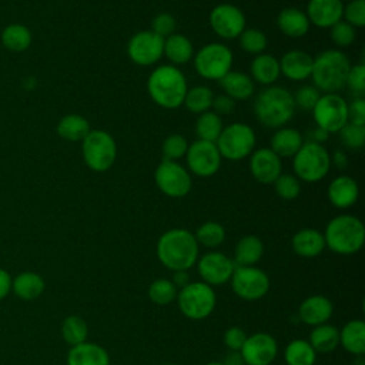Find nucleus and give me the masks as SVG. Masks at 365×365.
<instances>
[{
	"label": "nucleus",
	"instance_id": "9d476101",
	"mask_svg": "<svg viewBox=\"0 0 365 365\" xmlns=\"http://www.w3.org/2000/svg\"><path fill=\"white\" fill-rule=\"evenodd\" d=\"M175 299L182 315L195 321L204 319L211 315L217 304L214 288L202 281L190 282L188 285L181 288L177 292Z\"/></svg>",
	"mask_w": 365,
	"mask_h": 365
},
{
	"label": "nucleus",
	"instance_id": "f03ea898",
	"mask_svg": "<svg viewBox=\"0 0 365 365\" xmlns=\"http://www.w3.org/2000/svg\"><path fill=\"white\" fill-rule=\"evenodd\" d=\"M187 90L185 76L173 64L155 67L147 78V91L151 100L163 108L174 110L182 106Z\"/></svg>",
	"mask_w": 365,
	"mask_h": 365
},
{
	"label": "nucleus",
	"instance_id": "5fc2aeb1",
	"mask_svg": "<svg viewBox=\"0 0 365 365\" xmlns=\"http://www.w3.org/2000/svg\"><path fill=\"white\" fill-rule=\"evenodd\" d=\"M348 123L356 125H365V100L364 97H354L348 103Z\"/></svg>",
	"mask_w": 365,
	"mask_h": 365
},
{
	"label": "nucleus",
	"instance_id": "a878e982",
	"mask_svg": "<svg viewBox=\"0 0 365 365\" xmlns=\"http://www.w3.org/2000/svg\"><path fill=\"white\" fill-rule=\"evenodd\" d=\"M294 252L304 258H314L325 248L324 234L315 228H302L294 234L291 240Z\"/></svg>",
	"mask_w": 365,
	"mask_h": 365
},
{
	"label": "nucleus",
	"instance_id": "423d86ee",
	"mask_svg": "<svg viewBox=\"0 0 365 365\" xmlns=\"http://www.w3.org/2000/svg\"><path fill=\"white\" fill-rule=\"evenodd\" d=\"M331 168V154L324 144L305 141L292 157L294 175L299 181L317 182L327 177Z\"/></svg>",
	"mask_w": 365,
	"mask_h": 365
},
{
	"label": "nucleus",
	"instance_id": "de8ad7c7",
	"mask_svg": "<svg viewBox=\"0 0 365 365\" xmlns=\"http://www.w3.org/2000/svg\"><path fill=\"white\" fill-rule=\"evenodd\" d=\"M355 29L345 20H339L329 27V37L338 47H348L355 40Z\"/></svg>",
	"mask_w": 365,
	"mask_h": 365
},
{
	"label": "nucleus",
	"instance_id": "393cba45",
	"mask_svg": "<svg viewBox=\"0 0 365 365\" xmlns=\"http://www.w3.org/2000/svg\"><path fill=\"white\" fill-rule=\"evenodd\" d=\"M277 27L282 34L292 38H299L309 31L311 23L305 11L297 7H285L277 16Z\"/></svg>",
	"mask_w": 365,
	"mask_h": 365
},
{
	"label": "nucleus",
	"instance_id": "9b49d317",
	"mask_svg": "<svg viewBox=\"0 0 365 365\" xmlns=\"http://www.w3.org/2000/svg\"><path fill=\"white\" fill-rule=\"evenodd\" d=\"M315 125L327 133H338L348 123V103L338 93L321 94L312 108Z\"/></svg>",
	"mask_w": 365,
	"mask_h": 365
},
{
	"label": "nucleus",
	"instance_id": "4d7b16f0",
	"mask_svg": "<svg viewBox=\"0 0 365 365\" xmlns=\"http://www.w3.org/2000/svg\"><path fill=\"white\" fill-rule=\"evenodd\" d=\"M329 137V133H327L325 130L319 128V127H314L307 133V140L305 141H312V143H318V144H324Z\"/></svg>",
	"mask_w": 365,
	"mask_h": 365
},
{
	"label": "nucleus",
	"instance_id": "a18cd8bd",
	"mask_svg": "<svg viewBox=\"0 0 365 365\" xmlns=\"http://www.w3.org/2000/svg\"><path fill=\"white\" fill-rule=\"evenodd\" d=\"M272 184L278 197L285 201L295 200L301 192V181L294 174H279Z\"/></svg>",
	"mask_w": 365,
	"mask_h": 365
},
{
	"label": "nucleus",
	"instance_id": "cd10ccee",
	"mask_svg": "<svg viewBox=\"0 0 365 365\" xmlns=\"http://www.w3.org/2000/svg\"><path fill=\"white\" fill-rule=\"evenodd\" d=\"M224 94L230 96L235 101H245L254 94V81L250 74L244 71H228L218 80Z\"/></svg>",
	"mask_w": 365,
	"mask_h": 365
},
{
	"label": "nucleus",
	"instance_id": "49530a36",
	"mask_svg": "<svg viewBox=\"0 0 365 365\" xmlns=\"http://www.w3.org/2000/svg\"><path fill=\"white\" fill-rule=\"evenodd\" d=\"M339 140L348 150H361L365 144V125L346 123L339 131Z\"/></svg>",
	"mask_w": 365,
	"mask_h": 365
},
{
	"label": "nucleus",
	"instance_id": "79ce46f5",
	"mask_svg": "<svg viewBox=\"0 0 365 365\" xmlns=\"http://www.w3.org/2000/svg\"><path fill=\"white\" fill-rule=\"evenodd\" d=\"M238 43L240 47L252 56H258L261 53L265 51L267 46H268V38L265 36V33H262L261 30L255 29V27H250V29H244V31L238 36Z\"/></svg>",
	"mask_w": 365,
	"mask_h": 365
},
{
	"label": "nucleus",
	"instance_id": "c03bdc74",
	"mask_svg": "<svg viewBox=\"0 0 365 365\" xmlns=\"http://www.w3.org/2000/svg\"><path fill=\"white\" fill-rule=\"evenodd\" d=\"M187 150H188V141L181 134H170L163 141V145H161L164 160H170V161H177L185 157Z\"/></svg>",
	"mask_w": 365,
	"mask_h": 365
},
{
	"label": "nucleus",
	"instance_id": "4c0bfd02",
	"mask_svg": "<svg viewBox=\"0 0 365 365\" xmlns=\"http://www.w3.org/2000/svg\"><path fill=\"white\" fill-rule=\"evenodd\" d=\"M222 120L214 111H205L198 115L195 121V134L197 140H204L210 143H215L222 131Z\"/></svg>",
	"mask_w": 365,
	"mask_h": 365
},
{
	"label": "nucleus",
	"instance_id": "a211bd4d",
	"mask_svg": "<svg viewBox=\"0 0 365 365\" xmlns=\"http://www.w3.org/2000/svg\"><path fill=\"white\" fill-rule=\"evenodd\" d=\"M234 261L218 251L207 252L197 261V269L200 277L202 278V282L211 287L228 282L234 272Z\"/></svg>",
	"mask_w": 365,
	"mask_h": 365
},
{
	"label": "nucleus",
	"instance_id": "4468645a",
	"mask_svg": "<svg viewBox=\"0 0 365 365\" xmlns=\"http://www.w3.org/2000/svg\"><path fill=\"white\" fill-rule=\"evenodd\" d=\"M127 54L137 66H154L164 56V38L151 30H141L128 40Z\"/></svg>",
	"mask_w": 365,
	"mask_h": 365
},
{
	"label": "nucleus",
	"instance_id": "7c9ffc66",
	"mask_svg": "<svg viewBox=\"0 0 365 365\" xmlns=\"http://www.w3.org/2000/svg\"><path fill=\"white\" fill-rule=\"evenodd\" d=\"M264 254V244L257 235H245L242 237L234 248V264L241 267L255 265Z\"/></svg>",
	"mask_w": 365,
	"mask_h": 365
},
{
	"label": "nucleus",
	"instance_id": "b1692460",
	"mask_svg": "<svg viewBox=\"0 0 365 365\" xmlns=\"http://www.w3.org/2000/svg\"><path fill=\"white\" fill-rule=\"evenodd\" d=\"M67 365H110V355L101 345L86 341L70 348Z\"/></svg>",
	"mask_w": 365,
	"mask_h": 365
},
{
	"label": "nucleus",
	"instance_id": "ddd939ff",
	"mask_svg": "<svg viewBox=\"0 0 365 365\" xmlns=\"http://www.w3.org/2000/svg\"><path fill=\"white\" fill-rule=\"evenodd\" d=\"M231 288L237 297L245 301H257L267 295L269 289V278L261 268L255 265H235L230 278Z\"/></svg>",
	"mask_w": 365,
	"mask_h": 365
},
{
	"label": "nucleus",
	"instance_id": "c9c22d12",
	"mask_svg": "<svg viewBox=\"0 0 365 365\" xmlns=\"http://www.w3.org/2000/svg\"><path fill=\"white\" fill-rule=\"evenodd\" d=\"M214 100V93L207 86H194L187 90L184 97L185 108L192 114H202L211 110Z\"/></svg>",
	"mask_w": 365,
	"mask_h": 365
},
{
	"label": "nucleus",
	"instance_id": "6e6d98bb",
	"mask_svg": "<svg viewBox=\"0 0 365 365\" xmlns=\"http://www.w3.org/2000/svg\"><path fill=\"white\" fill-rule=\"evenodd\" d=\"M212 111L215 114H218L220 117L221 115H225V114H231L234 110H235V100H232L230 96L227 94H218L217 97L214 96V100H212V106H211Z\"/></svg>",
	"mask_w": 365,
	"mask_h": 365
},
{
	"label": "nucleus",
	"instance_id": "e2e57ef3",
	"mask_svg": "<svg viewBox=\"0 0 365 365\" xmlns=\"http://www.w3.org/2000/svg\"><path fill=\"white\" fill-rule=\"evenodd\" d=\"M163 365H177V364H163Z\"/></svg>",
	"mask_w": 365,
	"mask_h": 365
},
{
	"label": "nucleus",
	"instance_id": "473e14b6",
	"mask_svg": "<svg viewBox=\"0 0 365 365\" xmlns=\"http://www.w3.org/2000/svg\"><path fill=\"white\" fill-rule=\"evenodd\" d=\"M44 279L41 275L33 271L20 272L11 279V291L24 301H33L38 298L44 291Z\"/></svg>",
	"mask_w": 365,
	"mask_h": 365
},
{
	"label": "nucleus",
	"instance_id": "864d4df0",
	"mask_svg": "<svg viewBox=\"0 0 365 365\" xmlns=\"http://www.w3.org/2000/svg\"><path fill=\"white\" fill-rule=\"evenodd\" d=\"M245 339H247V335L244 329L240 327H231L224 332V344L232 352H238L242 348Z\"/></svg>",
	"mask_w": 365,
	"mask_h": 365
},
{
	"label": "nucleus",
	"instance_id": "6e6552de",
	"mask_svg": "<svg viewBox=\"0 0 365 365\" xmlns=\"http://www.w3.org/2000/svg\"><path fill=\"white\" fill-rule=\"evenodd\" d=\"M257 135L251 125L245 123H232L222 128L215 145L221 158L238 161L250 157L254 151Z\"/></svg>",
	"mask_w": 365,
	"mask_h": 365
},
{
	"label": "nucleus",
	"instance_id": "f8f14e48",
	"mask_svg": "<svg viewBox=\"0 0 365 365\" xmlns=\"http://www.w3.org/2000/svg\"><path fill=\"white\" fill-rule=\"evenodd\" d=\"M154 181L157 188L167 197L182 198L192 187V178L187 168H184L178 161L163 160L155 171Z\"/></svg>",
	"mask_w": 365,
	"mask_h": 365
},
{
	"label": "nucleus",
	"instance_id": "6ab92c4d",
	"mask_svg": "<svg viewBox=\"0 0 365 365\" xmlns=\"http://www.w3.org/2000/svg\"><path fill=\"white\" fill-rule=\"evenodd\" d=\"M250 173L262 184H272L282 174L281 158L269 148L262 147L250 154Z\"/></svg>",
	"mask_w": 365,
	"mask_h": 365
},
{
	"label": "nucleus",
	"instance_id": "c756f323",
	"mask_svg": "<svg viewBox=\"0 0 365 365\" xmlns=\"http://www.w3.org/2000/svg\"><path fill=\"white\" fill-rule=\"evenodd\" d=\"M164 56L173 66L178 67L194 57V46L187 36L174 33L164 38Z\"/></svg>",
	"mask_w": 365,
	"mask_h": 365
},
{
	"label": "nucleus",
	"instance_id": "a19ab883",
	"mask_svg": "<svg viewBox=\"0 0 365 365\" xmlns=\"http://www.w3.org/2000/svg\"><path fill=\"white\" fill-rule=\"evenodd\" d=\"M194 237L198 245H202L207 248H217L225 240V230L220 222L207 221L197 228Z\"/></svg>",
	"mask_w": 365,
	"mask_h": 365
},
{
	"label": "nucleus",
	"instance_id": "58836bf2",
	"mask_svg": "<svg viewBox=\"0 0 365 365\" xmlns=\"http://www.w3.org/2000/svg\"><path fill=\"white\" fill-rule=\"evenodd\" d=\"M1 43L10 51H24L31 44V33L26 26L14 23L1 31Z\"/></svg>",
	"mask_w": 365,
	"mask_h": 365
},
{
	"label": "nucleus",
	"instance_id": "39448f33",
	"mask_svg": "<svg viewBox=\"0 0 365 365\" xmlns=\"http://www.w3.org/2000/svg\"><path fill=\"white\" fill-rule=\"evenodd\" d=\"M322 234L325 247L339 255L355 254L365 242V227L358 217L351 214L334 217Z\"/></svg>",
	"mask_w": 365,
	"mask_h": 365
},
{
	"label": "nucleus",
	"instance_id": "bf43d9fd",
	"mask_svg": "<svg viewBox=\"0 0 365 365\" xmlns=\"http://www.w3.org/2000/svg\"><path fill=\"white\" fill-rule=\"evenodd\" d=\"M171 282L175 285V288L181 289L185 285H188L191 281H190V275H188L187 271H174Z\"/></svg>",
	"mask_w": 365,
	"mask_h": 365
},
{
	"label": "nucleus",
	"instance_id": "8fccbe9b",
	"mask_svg": "<svg viewBox=\"0 0 365 365\" xmlns=\"http://www.w3.org/2000/svg\"><path fill=\"white\" fill-rule=\"evenodd\" d=\"M345 87L354 97H364L365 94V66L358 63L351 66L349 73L346 76Z\"/></svg>",
	"mask_w": 365,
	"mask_h": 365
},
{
	"label": "nucleus",
	"instance_id": "0eeeda50",
	"mask_svg": "<svg viewBox=\"0 0 365 365\" xmlns=\"http://www.w3.org/2000/svg\"><path fill=\"white\" fill-rule=\"evenodd\" d=\"M81 153L86 165L96 171L110 170L117 158V144L114 137L106 130H90L81 141Z\"/></svg>",
	"mask_w": 365,
	"mask_h": 365
},
{
	"label": "nucleus",
	"instance_id": "72a5a7b5",
	"mask_svg": "<svg viewBox=\"0 0 365 365\" xmlns=\"http://www.w3.org/2000/svg\"><path fill=\"white\" fill-rule=\"evenodd\" d=\"M308 342L317 354H328L339 345V329L328 322L317 325L311 331Z\"/></svg>",
	"mask_w": 365,
	"mask_h": 365
},
{
	"label": "nucleus",
	"instance_id": "f3484780",
	"mask_svg": "<svg viewBox=\"0 0 365 365\" xmlns=\"http://www.w3.org/2000/svg\"><path fill=\"white\" fill-rule=\"evenodd\" d=\"M278 354V345L272 335L255 332L247 336L240 355L245 365H271Z\"/></svg>",
	"mask_w": 365,
	"mask_h": 365
},
{
	"label": "nucleus",
	"instance_id": "7ed1b4c3",
	"mask_svg": "<svg viewBox=\"0 0 365 365\" xmlns=\"http://www.w3.org/2000/svg\"><path fill=\"white\" fill-rule=\"evenodd\" d=\"M292 93L279 86H268L254 100L255 118L267 128L285 127L295 114Z\"/></svg>",
	"mask_w": 365,
	"mask_h": 365
},
{
	"label": "nucleus",
	"instance_id": "09e8293b",
	"mask_svg": "<svg viewBox=\"0 0 365 365\" xmlns=\"http://www.w3.org/2000/svg\"><path fill=\"white\" fill-rule=\"evenodd\" d=\"M319 96H321V93L312 84H302L292 94L295 107L301 108L302 111H312Z\"/></svg>",
	"mask_w": 365,
	"mask_h": 365
},
{
	"label": "nucleus",
	"instance_id": "680f3d73",
	"mask_svg": "<svg viewBox=\"0 0 365 365\" xmlns=\"http://www.w3.org/2000/svg\"><path fill=\"white\" fill-rule=\"evenodd\" d=\"M205 365H225V364H222V362H208Z\"/></svg>",
	"mask_w": 365,
	"mask_h": 365
},
{
	"label": "nucleus",
	"instance_id": "aec40b11",
	"mask_svg": "<svg viewBox=\"0 0 365 365\" xmlns=\"http://www.w3.org/2000/svg\"><path fill=\"white\" fill-rule=\"evenodd\" d=\"M342 0H309L307 4V17L311 24L319 29H329L342 20Z\"/></svg>",
	"mask_w": 365,
	"mask_h": 365
},
{
	"label": "nucleus",
	"instance_id": "603ef678",
	"mask_svg": "<svg viewBox=\"0 0 365 365\" xmlns=\"http://www.w3.org/2000/svg\"><path fill=\"white\" fill-rule=\"evenodd\" d=\"M175 29H177V21H175L174 16L170 13H165V11L155 14L151 21V31H154L155 34H158L163 38L174 34Z\"/></svg>",
	"mask_w": 365,
	"mask_h": 365
},
{
	"label": "nucleus",
	"instance_id": "bb28decb",
	"mask_svg": "<svg viewBox=\"0 0 365 365\" xmlns=\"http://www.w3.org/2000/svg\"><path fill=\"white\" fill-rule=\"evenodd\" d=\"M304 143L302 134L292 127H281L271 135L269 148L279 158H292Z\"/></svg>",
	"mask_w": 365,
	"mask_h": 365
},
{
	"label": "nucleus",
	"instance_id": "f704fd0d",
	"mask_svg": "<svg viewBox=\"0 0 365 365\" xmlns=\"http://www.w3.org/2000/svg\"><path fill=\"white\" fill-rule=\"evenodd\" d=\"M90 130V123L80 114H67L57 124V134L67 141H83Z\"/></svg>",
	"mask_w": 365,
	"mask_h": 365
},
{
	"label": "nucleus",
	"instance_id": "ea45409f",
	"mask_svg": "<svg viewBox=\"0 0 365 365\" xmlns=\"http://www.w3.org/2000/svg\"><path fill=\"white\" fill-rule=\"evenodd\" d=\"M61 335L70 346H74L87 341L88 327L81 317L68 315L61 324Z\"/></svg>",
	"mask_w": 365,
	"mask_h": 365
},
{
	"label": "nucleus",
	"instance_id": "dca6fc26",
	"mask_svg": "<svg viewBox=\"0 0 365 365\" xmlns=\"http://www.w3.org/2000/svg\"><path fill=\"white\" fill-rule=\"evenodd\" d=\"M208 20L212 31L224 40L238 38V36L247 27L244 13L231 3L217 4L210 11Z\"/></svg>",
	"mask_w": 365,
	"mask_h": 365
},
{
	"label": "nucleus",
	"instance_id": "f257e3e1",
	"mask_svg": "<svg viewBox=\"0 0 365 365\" xmlns=\"http://www.w3.org/2000/svg\"><path fill=\"white\" fill-rule=\"evenodd\" d=\"M198 242L194 234L185 228H171L157 241L160 262L174 271H188L198 259Z\"/></svg>",
	"mask_w": 365,
	"mask_h": 365
},
{
	"label": "nucleus",
	"instance_id": "052dcab7",
	"mask_svg": "<svg viewBox=\"0 0 365 365\" xmlns=\"http://www.w3.org/2000/svg\"><path fill=\"white\" fill-rule=\"evenodd\" d=\"M331 164H334L336 168L344 170L348 165V157L342 150H335L331 157Z\"/></svg>",
	"mask_w": 365,
	"mask_h": 365
},
{
	"label": "nucleus",
	"instance_id": "37998d69",
	"mask_svg": "<svg viewBox=\"0 0 365 365\" xmlns=\"http://www.w3.org/2000/svg\"><path fill=\"white\" fill-rule=\"evenodd\" d=\"M178 289L167 278L154 279L148 287V298L157 305H168L177 298Z\"/></svg>",
	"mask_w": 365,
	"mask_h": 365
},
{
	"label": "nucleus",
	"instance_id": "c85d7f7f",
	"mask_svg": "<svg viewBox=\"0 0 365 365\" xmlns=\"http://www.w3.org/2000/svg\"><path fill=\"white\" fill-rule=\"evenodd\" d=\"M250 73H251L250 77L252 78V81H257L268 87L274 84L281 76L279 61L271 54L261 53L252 58L250 64Z\"/></svg>",
	"mask_w": 365,
	"mask_h": 365
},
{
	"label": "nucleus",
	"instance_id": "3c124183",
	"mask_svg": "<svg viewBox=\"0 0 365 365\" xmlns=\"http://www.w3.org/2000/svg\"><path fill=\"white\" fill-rule=\"evenodd\" d=\"M342 17L354 29H361L365 26V0H349L344 4Z\"/></svg>",
	"mask_w": 365,
	"mask_h": 365
},
{
	"label": "nucleus",
	"instance_id": "5701e85b",
	"mask_svg": "<svg viewBox=\"0 0 365 365\" xmlns=\"http://www.w3.org/2000/svg\"><path fill=\"white\" fill-rule=\"evenodd\" d=\"M332 312H334L332 302L324 295H311L305 298L298 308L299 319L304 324L314 325V327L328 322Z\"/></svg>",
	"mask_w": 365,
	"mask_h": 365
},
{
	"label": "nucleus",
	"instance_id": "1a4fd4ad",
	"mask_svg": "<svg viewBox=\"0 0 365 365\" xmlns=\"http://www.w3.org/2000/svg\"><path fill=\"white\" fill-rule=\"evenodd\" d=\"M194 68L205 80L218 81L232 68L234 56L224 43H208L194 54Z\"/></svg>",
	"mask_w": 365,
	"mask_h": 365
},
{
	"label": "nucleus",
	"instance_id": "4be33fe9",
	"mask_svg": "<svg viewBox=\"0 0 365 365\" xmlns=\"http://www.w3.org/2000/svg\"><path fill=\"white\" fill-rule=\"evenodd\" d=\"M327 195L329 202L335 207V208H349L352 207L359 197V187L358 182L349 177V175H338L335 177L327 190Z\"/></svg>",
	"mask_w": 365,
	"mask_h": 365
},
{
	"label": "nucleus",
	"instance_id": "2f4dec72",
	"mask_svg": "<svg viewBox=\"0 0 365 365\" xmlns=\"http://www.w3.org/2000/svg\"><path fill=\"white\" fill-rule=\"evenodd\" d=\"M339 344L352 355H364L365 352V324L362 319L348 321L339 331Z\"/></svg>",
	"mask_w": 365,
	"mask_h": 365
},
{
	"label": "nucleus",
	"instance_id": "e433bc0d",
	"mask_svg": "<svg viewBox=\"0 0 365 365\" xmlns=\"http://www.w3.org/2000/svg\"><path fill=\"white\" fill-rule=\"evenodd\" d=\"M287 365H314L317 352L307 339H292L284 354Z\"/></svg>",
	"mask_w": 365,
	"mask_h": 365
},
{
	"label": "nucleus",
	"instance_id": "2eb2a0df",
	"mask_svg": "<svg viewBox=\"0 0 365 365\" xmlns=\"http://www.w3.org/2000/svg\"><path fill=\"white\" fill-rule=\"evenodd\" d=\"M221 155L215 145V143L195 140L188 144V150L185 154V161L190 173L197 177H211L221 167Z\"/></svg>",
	"mask_w": 365,
	"mask_h": 365
},
{
	"label": "nucleus",
	"instance_id": "13d9d810",
	"mask_svg": "<svg viewBox=\"0 0 365 365\" xmlns=\"http://www.w3.org/2000/svg\"><path fill=\"white\" fill-rule=\"evenodd\" d=\"M10 291H11V277L6 269L0 268V301L6 298Z\"/></svg>",
	"mask_w": 365,
	"mask_h": 365
},
{
	"label": "nucleus",
	"instance_id": "412c9836",
	"mask_svg": "<svg viewBox=\"0 0 365 365\" xmlns=\"http://www.w3.org/2000/svg\"><path fill=\"white\" fill-rule=\"evenodd\" d=\"M279 61V71L291 81H304L311 77L314 57L304 50H289Z\"/></svg>",
	"mask_w": 365,
	"mask_h": 365
},
{
	"label": "nucleus",
	"instance_id": "20e7f679",
	"mask_svg": "<svg viewBox=\"0 0 365 365\" xmlns=\"http://www.w3.org/2000/svg\"><path fill=\"white\" fill-rule=\"evenodd\" d=\"M349 68L351 61L344 51L336 48L324 50L312 61V86L324 94L338 93L345 87Z\"/></svg>",
	"mask_w": 365,
	"mask_h": 365
}]
</instances>
